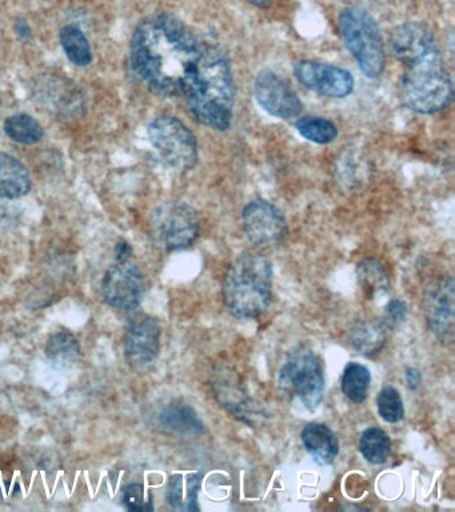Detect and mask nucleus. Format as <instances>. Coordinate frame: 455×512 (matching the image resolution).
<instances>
[{
	"label": "nucleus",
	"mask_w": 455,
	"mask_h": 512,
	"mask_svg": "<svg viewBox=\"0 0 455 512\" xmlns=\"http://www.w3.org/2000/svg\"><path fill=\"white\" fill-rule=\"evenodd\" d=\"M205 42L181 19L154 14L135 27L130 60L139 78L162 96H183L201 59Z\"/></svg>",
	"instance_id": "nucleus-1"
},
{
	"label": "nucleus",
	"mask_w": 455,
	"mask_h": 512,
	"mask_svg": "<svg viewBox=\"0 0 455 512\" xmlns=\"http://www.w3.org/2000/svg\"><path fill=\"white\" fill-rule=\"evenodd\" d=\"M191 114L203 126L226 131L234 116L235 83L225 52L205 43L185 92Z\"/></svg>",
	"instance_id": "nucleus-2"
},
{
	"label": "nucleus",
	"mask_w": 455,
	"mask_h": 512,
	"mask_svg": "<svg viewBox=\"0 0 455 512\" xmlns=\"http://www.w3.org/2000/svg\"><path fill=\"white\" fill-rule=\"evenodd\" d=\"M405 71L401 80L402 99L411 111L433 115L449 107L454 98L453 80L446 70L438 42L401 56Z\"/></svg>",
	"instance_id": "nucleus-3"
},
{
	"label": "nucleus",
	"mask_w": 455,
	"mask_h": 512,
	"mask_svg": "<svg viewBox=\"0 0 455 512\" xmlns=\"http://www.w3.org/2000/svg\"><path fill=\"white\" fill-rule=\"evenodd\" d=\"M227 310L237 318H258L273 300V266L259 252L239 256L225 276L222 288Z\"/></svg>",
	"instance_id": "nucleus-4"
},
{
	"label": "nucleus",
	"mask_w": 455,
	"mask_h": 512,
	"mask_svg": "<svg viewBox=\"0 0 455 512\" xmlns=\"http://www.w3.org/2000/svg\"><path fill=\"white\" fill-rule=\"evenodd\" d=\"M339 34L363 74L377 79L386 67L385 44L377 20L365 8L347 7L339 14Z\"/></svg>",
	"instance_id": "nucleus-5"
},
{
	"label": "nucleus",
	"mask_w": 455,
	"mask_h": 512,
	"mask_svg": "<svg viewBox=\"0 0 455 512\" xmlns=\"http://www.w3.org/2000/svg\"><path fill=\"white\" fill-rule=\"evenodd\" d=\"M149 138L167 166L187 172L197 166L199 147L194 132L173 115H161L149 126Z\"/></svg>",
	"instance_id": "nucleus-6"
},
{
	"label": "nucleus",
	"mask_w": 455,
	"mask_h": 512,
	"mask_svg": "<svg viewBox=\"0 0 455 512\" xmlns=\"http://www.w3.org/2000/svg\"><path fill=\"white\" fill-rule=\"evenodd\" d=\"M201 222L190 204L169 200L159 204L151 214V238L166 251L185 250L198 239Z\"/></svg>",
	"instance_id": "nucleus-7"
},
{
	"label": "nucleus",
	"mask_w": 455,
	"mask_h": 512,
	"mask_svg": "<svg viewBox=\"0 0 455 512\" xmlns=\"http://www.w3.org/2000/svg\"><path fill=\"white\" fill-rule=\"evenodd\" d=\"M279 386L283 391L297 396L303 406L315 410L325 392V375L321 360L309 348H297L279 372Z\"/></svg>",
	"instance_id": "nucleus-8"
},
{
	"label": "nucleus",
	"mask_w": 455,
	"mask_h": 512,
	"mask_svg": "<svg viewBox=\"0 0 455 512\" xmlns=\"http://www.w3.org/2000/svg\"><path fill=\"white\" fill-rule=\"evenodd\" d=\"M242 228L250 243L271 247L281 243L287 235L283 212L265 199H254L242 211Z\"/></svg>",
	"instance_id": "nucleus-9"
},
{
	"label": "nucleus",
	"mask_w": 455,
	"mask_h": 512,
	"mask_svg": "<svg viewBox=\"0 0 455 512\" xmlns=\"http://www.w3.org/2000/svg\"><path fill=\"white\" fill-rule=\"evenodd\" d=\"M298 82L326 98L343 99L354 90V78L345 68L315 60H299L294 66Z\"/></svg>",
	"instance_id": "nucleus-10"
},
{
	"label": "nucleus",
	"mask_w": 455,
	"mask_h": 512,
	"mask_svg": "<svg viewBox=\"0 0 455 512\" xmlns=\"http://www.w3.org/2000/svg\"><path fill=\"white\" fill-rule=\"evenodd\" d=\"M145 292V276L133 263L115 264L103 278V299L118 310H135L141 304Z\"/></svg>",
	"instance_id": "nucleus-11"
},
{
	"label": "nucleus",
	"mask_w": 455,
	"mask_h": 512,
	"mask_svg": "<svg viewBox=\"0 0 455 512\" xmlns=\"http://www.w3.org/2000/svg\"><path fill=\"white\" fill-rule=\"evenodd\" d=\"M253 92L259 106L274 118L293 119L302 112L303 106L297 92L277 72H259L254 80Z\"/></svg>",
	"instance_id": "nucleus-12"
},
{
	"label": "nucleus",
	"mask_w": 455,
	"mask_h": 512,
	"mask_svg": "<svg viewBox=\"0 0 455 512\" xmlns=\"http://www.w3.org/2000/svg\"><path fill=\"white\" fill-rule=\"evenodd\" d=\"M125 356L134 370H147L157 360L161 350V327L151 316L134 318L126 328Z\"/></svg>",
	"instance_id": "nucleus-13"
},
{
	"label": "nucleus",
	"mask_w": 455,
	"mask_h": 512,
	"mask_svg": "<svg viewBox=\"0 0 455 512\" xmlns=\"http://www.w3.org/2000/svg\"><path fill=\"white\" fill-rule=\"evenodd\" d=\"M454 280L443 276L426 288L423 312L427 326L442 342H451L454 335Z\"/></svg>",
	"instance_id": "nucleus-14"
},
{
	"label": "nucleus",
	"mask_w": 455,
	"mask_h": 512,
	"mask_svg": "<svg viewBox=\"0 0 455 512\" xmlns=\"http://www.w3.org/2000/svg\"><path fill=\"white\" fill-rule=\"evenodd\" d=\"M30 190V172L25 164L13 155L0 151V198H23Z\"/></svg>",
	"instance_id": "nucleus-15"
},
{
	"label": "nucleus",
	"mask_w": 455,
	"mask_h": 512,
	"mask_svg": "<svg viewBox=\"0 0 455 512\" xmlns=\"http://www.w3.org/2000/svg\"><path fill=\"white\" fill-rule=\"evenodd\" d=\"M303 446L315 462L319 464L333 463L338 456L339 443L333 430L322 423L306 424L301 434Z\"/></svg>",
	"instance_id": "nucleus-16"
},
{
	"label": "nucleus",
	"mask_w": 455,
	"mask_h": 512,
	"mask_svg": "<svg viewBox=\"0 0 455 512\" xmlns=\"http://www.w3.org/2000/svg\"><path fill=\"white\" fill-rule=\"evenodd\" d=\"M201 476L198 474L174 475L167 487V502L174 510L198 511V492Z\"/></svg>",
	"instance_id": "nucleus-17"
},
{
	"label": "nucleus",
	"mask_w": 455,
	"mask_h": 512,
	"mask_svg": "<svg viewBox=\"0 0 455 512\" xmlns=\"http://www.w3.org/2000/svg\"><path fill=\"white\" fill-rule=\"evenodd\" d=\"M386 335L385 324L378 320H359L349 331L351 344L365 356L377 355L385 346Z\"/></svg>",
	"instance_id": "nucleus-18"
},
{
	"label": "nucleus",
	"mask_w": 455,
	"mask_h": 512,
	"mask_svg": "<svg viewBox=\"0 0 455 512\" xmlns=\"http://www.w3.org/2000/svg\"><path fill=\"white\" fill-rule=\"evenodd\" d=\"M162 426L175 434L197 435L205 430L194 408L185 403H173L161 412Z\"/></svg>",
	"instance_id": "nucleus-19"
},
{
	"label": "nucleus",
	"mask_w": 455,
	"mask_h": 512,
	"mask_svg": "<svg viewBox=\"0 0 455 512\" xmlns=\"http://www.w3.org/2000/svg\"><path fill=\"white\" fill-rule=\"evenodd\" d=\"M46 356L55 367L73 366L81 356V344L69 331H59L51 335L46 344Z\"/></svg>",
	"instance_id": "nucleus-20"
},
{
	"label": "nucleus",
	"mask_w": 455,
	"mask_h": 512,
	"mask_svg": "<svg viewBox=\"0 0 455 512\" xmlns=\"http://www.w3.org/2000/svg\"><path fill=\"white\" fill-rule=\"evenodd\" d=\"M59 39L67 58L75 66L86 67L93 62V51L81 28L69 24L62 28Z\"/></svg>",
	"instance_id": "nucleus-21"
},
{
	"label": "nucleus",
	"mask_w": 455,
	"mask_h": 512,
	"mask_svg": "<svg viewBox=\"0 0 455 512\" xmlns=\"http://www.w3.org/2000/svg\"><path fill=\"white\" fill-rule=\"evenodd\" d=\"M358 280L363 291L374 298L375 295L383 294L389 290L390 276L386 267L378 259H365L358 264Z\"/></svg>",
	"instance_id": "nucleus-22"
},
{
	"label": "nucleus",
	"mask_w": 455,
	"mask_h": 512,
	"mask_svg": "<svg viewBox=\"0 0 455 512\" xmlns=\"http://www.w3.org/2000/svg\"><path fill=\"white\" fill-rule=\"evenodd\" d=\"M371 374L359 363H349L343 372L342 391L354 403H363L369 394Z\"/></svg>",
	"instance_id": "nucleus-23"
},
{
	"label": "nucleus",
	"mask_w": 455,
	"mask_h": 512,
	"mask_svg": "<svg viewBox=\"0 0 455 512\" xmlns=\"http://www.w3.org/2000/svg\"><path fill=\"white\" fill-rule=\"evenodd\" d=\"M5 132L14 142L27 144V146L41 142L45 134L41 123L27 114L9 116L5 122Z\"/></svg>",
	"instance_id": "nucleus-24"
},
{
	"label": "nucleus",
	"mask_w": 455,
	"mask_h": 512,
	"mask_svg": "<svg viewBox=\"0 0 455 512\" xmlns=\"http://www.w3.org/2000/svg\"><path fill=\"white\" fill-rule=\"evenodd\" d=\"M295 130L303 139L315 144H329L338 136V128L322 116H303L295 123Z\"/></svg>",
	"instance_id": "nucleus-25"
},
{
	"label": "nucleus",
	"mask_w": 455,
	"mask_h": 512,
	"mask_svg": "<svg viewBox=\"0 0 455 512\" xmlns=\"http://www.w3.org/2000/svg\"><path fill=\"white\" fill-rule=\"evenodd\" d=\"M359 451L367 462L385 463L391 452L389 435L378 427L367 428L359 440Z\"/></svg>",
	"instance_id": "nucleus-26"
},
{
	"label": "nucleus",
	"mask_w": 455,
	"mask_h": 512,
	"mask_svg": "<svg viewBox=\"0 0 455 512\" xmlns=\"http://www.w3.org/2000/svg\"><path fill=\"white\" fill-rule=\"evenodd\" d=\"M377 404L379 415L387 423H397L405 415L401 395L394 387L383 388L378 394Z\"/></svg>",
	"instance_id": "nucleus-27"
},
{
	"label": "nucleus",
	"mask_w": 455,
	"mask_h": 512,
	"mask_svg": "<svg viewBox=\"0 0 455 512\" xmlns=\"http://www.w3.org/2000/svg\"><path fill=\"white\" fill-rule=\"evenodd\" d=\"M358 170H369V167H367L365 163H359L357 156L347 154L345 158L342 159L341 168H339L342 182L349 187L357 186L358 183L365 182L369 171Z\"/></svg>",
	"instance_id": "nucleus-28"
},
{
	"label": "nucleus",
	"mask_w": 455,
	"mask_h": 512,
	"mask_svg": "<svg viewBox=\"0 0 455 512\" xmlns=\"http://www.w3.org/2000/svg\"><path fill=\"white\" fill-rule=\"evenodd\" d=\"M122 503L129 511L153 510V502H151V499H146L145 488L138 483L123 488Z\"/></svg>",
	"instance_id": "nucleus-29"
},
{
	"label": "nucleus",
	"mask_w": 455,
	"mask_h": 512,
	"mask_svg": "<svg viewBox=\"0 0 455 512\" xmlns=\"http://www.w3.org/2000/svg\"><path fill=\"white\" fill-rule=\"evenodd\" d=\"M406 318V304L403 300L393 299L390 300L385 308L382 323L385 324L387 330H393L401 326L403 320Z\"/></svg>",
	"instance_id": "nucleus-30"
},
{
	"label": "nucleus",
	"mask_w": 455,
	"mask_h": 512,
	"mask_svg": "<svg viewBox=\"0 0 455 512\" xmlns=\"http://www.w3.org/2000/svg\"><path fill=\"white\" fill-rule=\"evenodd\" d=\"M14 30L22 43H30L33 40V30H31L29 22L23 16L15 20Z\"/></svg>",
	"instance_id": "nucleus-31"
},
{
	"label": "nucleus",
	"mask_w": 455,
	"mask_h": 512,
	"mask_svg": "<svg viewBox=\"0 0 455 512\" xmlns=\"http://www.w3.org/2000/svg\"><path fill=\"white\" fill-rule=\"evenodd\" d=\"M131 246L127 242H119L117 246H115V258H117L118 263L129 262L131 256Z\"/></svg>",
	"instance_id": "nucleus-32"
},
{
	"label": "nucleus",
	"mask_w": 455,
	"mask_h": 512,
	"mask_svg": "<svg viewBox=\"0 0 455 512\" xmlns=\"http://www.w3.org/2000/svg\"><path fill=\"white\" fill-rule=\"evenodd\" d=\"M406 379L409 387L414 390V388H417L419 383H421V372L415 370V368H407Z\"/></svg>",
	"instance_id": "nucleus-33"
},
{
	"label": "nucleus",
	"mask_w": 455,
	"mask_h": 512,
	"mask_svg": "<svg viewBox=\"0 0 455 512\" xmlns=\"http://www.w3.org/2000/svg\"><path fill=\"white\" fill-rule=\"evenodd\" d=\"M247 2L258 8H267L273 4L274 0H247Z\"/></svg>",
	"instance_id": "nucleus-34"
}]
</instances>
